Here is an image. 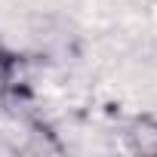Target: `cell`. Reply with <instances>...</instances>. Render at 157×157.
Listing matches in <instances>:
<instances>
[{
  "label": "cell",
  "mask_w": 157,
  "mask_h": 157,
  "mask_svg": "<svg viewBox=\"0 0 157 157\" xmlns=\"http://www.w3.org/2000/svg\"><path fill=\"white\" fill-rule=\"evenodd\" d=\"M129 148L139 154H157V120L154 117H136L129 123Z\"/></svg>",
  "instance_id": "cell-1"
}]
</instances>
